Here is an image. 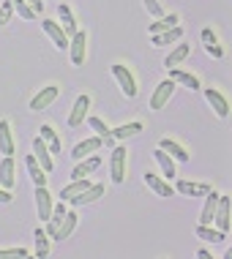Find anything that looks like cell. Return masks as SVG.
<instances>
[{
	"mask_svg": "<svg viewBox=\"0 0 232 259\" xmlns=\"http://www.w3.org/2000/svg\"><path fill=\"white\" fill-rule=\"evenodd\" d=\"M126 161H129L126 145H115V148H112V158H109V178L115 186H121L126 180Z\"/></svg>",
	"mask_w": 232,
	"mask_h": 259,
	"instance_id": "1",
	"label": "cell"
},
{
	"mask_svg": "<svg viewBox=\"0 0 232 259\" xmlns=\"http://www.w3.org/2000/svg\"><path fill=\"white\" fill-rule=\"evenodd\" d=\"M112 76L118 79V85H121L126 99H134V96H137V79H134V74H131L123 63H115V66H112Z\"/></svg>",
	"mask_w": 232,
	"mask_h": 259,
	"instance_id": "2",
	"label": "cell"
},
{
	"mask_svg": "<svg viewBox=\"0 0 232 259\" xmlns=\"http://www.w3.org/2000/svg\"><path fill=\"white\" fill-rule=\"evenodd\" d=\"M68 52H71V63L74 66H82L88 58V33L76 30L71 38H68Z\"/></svg>",
	"mask_w": 232,
	"mask_h": 259,
	"instance_id": "3",
	"label": "cell"
},
{
	"mask_svg": "<svg viewBox=\"0 0 232 259\" xmlns=\"http://www.w3.org/2000/svg\"><path fill=\"white\" fill-rule=\"evenodd\" d=\"M175 82L167 76V79H161L159 85H156V90H153V96H150V109H164L167 107V101L172 99V93H175Z\"/></svg>",
	"mask_w": 232,
	"mask_h": 259,
	"instance_id": "4",
	"label": "cell"
},
{
	"mask_svg": "<svg viewBox=\"0 0 232 259\" xmlns=\"http://www.w3.org/2000/svg\"><path fill=\"white\" fill-rule=\"evenodd\" d=\"M58 96H60V88H58V85H47V88H41L38 93L30 99V109H33V112H44L47 107H52Z\"/></svg>",
	"mask_w": 232,
	"mask_h": 259,
	"instance_id": "5",
	"label": "cell"
},
{
	"mask_svg": "<svg viewBox=\"0 0 232 259\" xmlns=\"http://www.w3.org/2000/svg\"><path fill=\"white\" fill-rule=\"evenodd\" d=\"M41 27H44V33L52 38V44L58 47V50H68V36H66V30L60 27L58 19H41Z\"/></svg>",
	"mask_w": 232,
	"mask_h": 259,
	"instance_id": "6",
	"label": "cell"
},
{
	"mask_svg": "<svg viewBox=\"0 0 232 259\" xmlns=\"http://www.w3.org/2000/svg\"><path fill=\"white\" fill-rule=\"evenodd\" d=\"M213 224H216V229L219 232L227 235L229 232V227H232V219H229V197H219V205H216V213H213Z\"/></svg>",
	"mask_w": 232,
	"mask_h": 259,
	"instance_id": "7",
	"label": "cell"
},
{
	"mask_svg": "<svg viewBox=\"0 0 232 259\" xmlns=\"http://www.w3.org/2000/svg\"><path fill=\"white\" fill-rule=\"evenodd\" d=\"M0 186L6 191H14V186H17V164H14V156H3V161H0Z\"/></svg>",
	"mask_w": 232,
	"mask_h": 259,
	"instance_id": "8",
	"label": "cell"
},
{
	"mask_svg": "<svg viewBox=\"0 0 232 259\" xmlns=\"http://www.w3.org/2000/svg\"><path fill=\"white\" fill-rule=\"evenodd\" d=\"M98 166H101V156H96V153H90V156H85V158H80L74 164V169H71V180H76V178H88L90 172H96Z\"/></svg>",
	"mask_w": 232,
	"mask_h": 259,
	"instance_id": "9",
	"label": "cell"
},
{
	"mask_svg": "<svg viewBox=\"0 0 232 259\" xmlns=\"http://www.w3.org/2000/svg\"><path fill=\"white\" fill-rule=\"evenodd\" d=\"M52 194L47 191V186H36V213H38V221H47L49 213H52Z\"/></svg>",
	"mask_w": 232,
	"mask_h": 259,
	"instance_id": "10",
	"label": "cell"
},
{
	"mask_svg": "<svg viewBox=\"0 0 232 259\" xmlns=\"http://www.w3.org/2000/svg\"><path fill=\"white\" fill-rule=\"evenodd\" d=\"M205 99H208V104H210V109L216 112V117H227L229 115V101L224 99V96L219 93L216 88H205Z\"/></svg>",
	"mask_w": 232,
	"mask_h": 259,
	"instance_id": "11",
	"label": "cell"
},
{
	"mask_svg": "<svg viewBox=\"0 0 232 259\" xmlns=\"http://www.w3.org/2000/svg\"><path fill=\"white\" fill-rule=\"evenodd\" d=\"M33 156H36V161L41 164V169L44 172H52V166H55V158H52V153H49L47 148V142L41 137L33 139Z\"/></svg>",
	"mask_w": 232,
	"mask_h": 259,
	"instance_id": "12",
	"label": "cell"
},
{
	"mask_svg": "<svg viewBox=\"0 0 232 259\" xmlns=\"http://www.w3.org/2000/svg\"><path fill=\"white\" fill-rule=\"evenodd\" d=\"M88 109H90V96H76V101H74V107H71V115H68V125L71 128H76L82 120L88 117Z\"/></svg>",
	"mask_w": 232,
	"mask_h": 259,
	"instance_id": "13",
	"label": "cell"
},
{
	"mask_svg": "<svg viewBox=\"0 0 232 259\" xmlns=\"http://www.w3.org/2000/svg\"><path fill=\"white\" fill-rule=\"evenodd\" d=\"M104 197V183H90L82 194H76V197H71L68 202H71L74 207H80V205H90V202H96V199H101Z\"/></svg>",
	"mask_w": 232,
	"mask_h": 259,
	"instance_id": "14",
	"label": "cell"
},
{
	"mask_svg": "<svg viewBox=\"0 0 232 259\" xmlns=\"http://www.w3.org/2000/svg\"><path fill=\"white\" fill-rule=\"evenodd\" d=\"M175 191L180 194V197H205V194L210 191V186L208 183H191V180H178L175 183Z\"/></svg>",
	"mask_w": 232,
	"mask_h": 259,
	"instance_id": "15",
	"label": "cell"
},
{
	"mask_svg": "<svg viewBox=\"0 0 232 259\" xmlns=\"http://www.w3.org/2000/svg\"><path fill=\"white\" fill-rule=\"evenodd\" d=\"M145 186L150 188L156 197H172L175 194V188L167 183L164 178H159V175H153V172H145Z\"/></svg>",
	"mask_w": 232,
	"mask_h": 259,
	"instance_id": "16",
	"label": "cell"
},
{
	"mask_svg": "<svg viewBox=\"0 0 232 259\" xmlns=\"http://www.w3.org/2000/svg\"><path fill=\"white\" fill-rule=\"evenodd\" d=\"M96 150H101V137H88V139H82V142L74 145L71 158L80 161V158H85V156H90V153H96Z\"/></svg>",
	"mask_w": 232,
	"mask_h": 259,
	"instance_id": "17",
	"label": "cell"
},
{
	"mask_svg": "<svg viewBox=\"0 0 232 259\" xmlns=\"http://www.w3.org/2000/svg\"><path fill=\"white\" fill-rule=\"evenodd\" d=\"M0 153L3 156H14L17 153V142H14V131L9 120H0Z\"/></svg>",
	"mask_w": 232,
	"mask_h": 259,
	"instance_id": "18",
	"label": "cell"
},
{
	"mask_svg": "<svg viewBox=\"0 0 232 259\" xmlns=\"http://www.w3.org/2000/svg\"><path fill=\"white\" fill-rule=\"evenodd\" d=\"M170 79L175 82V85H183V88H188V90H202V85H200V79L191 74V71H183V68H170Z\"/></svg>",
	"mask_w": 232,
	"mask_h": 259,
	"instance_id": "19",
	"label": "cell"
},
{
	"mask_svg": "<svg viewBox=\"0 0 232 259\" xmlns=\"http://www.w3.org/2000/svg\"><path fill=\"white\" fill-rule=\"evenodd\" d=\"M159 148L164 150L167 156H172L175 161H180V164H186V161H188V150H186L180 142H175V139H170V137H164V139H161V142H159Z\"/></svg>",
	"mask_w": 232,
	"mask_h": 259,
	"instance_id": "20",
	"label": "cell"
},
{
	"mask_svg": "<svg viewBox=\"0 0 232 259\" xmlns=\"http://www.w3.org/2000/svg\"><path fill=\"white\" fill-rule=\"evenodd\" d=\"M202 44H205V52L210 58H224V50L219 44V36H216V30H210V27H202Z\"/></svg>",
	"mask_w": 232,
	"mask_h": 259,
	"instance_id": "21",
	"label": "cell"
},
{
	"mask_svg": "<svg viewBox=\"0 0 232 259\" xmlns=\"http://www.w3.org/2000/svg\"><path fill=\"white\" fill-rule=\"evenodd\" d=\"M180 38H183V27H180V25H175V27H170V30H164V33H156V36H150L153 47H167V44H178Z\"/></svg>",
	"mask_w": 232,
	"mask_h": 259,
	"instance_id": "22",
	"label": "cell"
},
{
	"mask_svg": "<svg viewBox=\"0 0 232 259\" xmlns=\"http://www.w3.org/2000/svg\"><path fill=\"white\" fill-rule=\"evenodd\" d=\"M153 158H156V164L161 166V175H164V180H172L175 175H178V169H175V158L172 156H167L161 148L153 150Z\"/></svg>",
	"mask_w": 232,
	"mask_h": 259,
	"instance_id": "23",
	"label": "cell"
},
{
	"mask_svg": "<svg viewBox=\"0 0 232 259\" xmlns=\"http://www.w3.org/2000/svg\"><path fill=\"white\" fill-rule=\"evenodd\" d=\"M188 55H191V47H188V44H183V38H180V41H178V47H175V50H172V52L164 58V66H167V68H175V66H180V63H183V60L188 58Z\"/></svg>",
	"mask_w": 232,
	"mask_h": 259,
	"instance_id": "24",
	"label": "cell"
},
{
	"mask_svg": "<svg viewBox=\"0 0 232 259\" xmlns=\"http://www.w3.org/2000/svg\"><path fill=\"white\" fill-rule=\"evenodd\" d=\"M38 137L47 142V148H49V153H60V148H63V142H60V137H58V131L52 128L49 123H44L38 128Z\"/></svg>",
	"mask_w": 232,
	"mask_h": 259,
	"instance_id": "25",
	"label": "cell"
},
{
	"mask_svg": "<svg viewBox=\"0 0 232 259\" xmlns=\"http://www.w3.org/2000/svg\"><path fill=\"white\" fill-rule=\"evenodd\" d=\"M25 166H27V175H30L33 186H47V172L41 169V164L36 161V156H33V153L25 158Z\"/></svg>",
	"mask_w": 232,
	"mask_h": 259,
	"instance_id": "26",
	"label": "cell"
},
{
	"mask_svg": "<svg viewBox=\"0 0 232 259\" xmlns=\"http://www.w3.org/2000/svg\"><path fill=\"white\" fill-rule=\"evenodd\" d=\"M58 17H60V27L66 30V36L71 38L74 33L80 30V27H76V22H74V14H71V9H68L66 3H60V6H58Z\"/></svg>",
	"mask_w": 232,
	"mask_h": 259,
	"instance_id": "27",
	"label": "cell"
},
{
	"mask_svg": "<svg viewBox=\"0 0 232 259\" xmlns=\"http://www.w3.org/2000/svg\"><path fill=\"white\" fill-rule=\"evenodd\" d=\"M178 22H180L178 14H167V17H159L156 22L147 25V33H150V36H156V33H164V30H170V27H175Z\"/></svg>",
	"mask_w": 232,
	"mask_h": 259,
	"instance_id": "28",
	"label": "cell"
},
{
	"mask_svg": "<svg viewBox=\"0 0 232 259\" xmlns=\"http://www.w3.org/2000/svg\"><path fill=\"white\" fill-rule=\"evenodd\" d=\"M139 131H142V123H123V125H118V128H109V134L115 137V142H123V139H129V137H137Z\"/></svg>",
	"mask_w": 232,
	"mask_h": 259,
	"instance_id": "29",
	"label": "cell"
},
{
	"mask_svg": "<svg viewBox=\"0 0 232 259\" xmlns=\"http://www.w3.org/2000/svg\"><path fill=\"white\" fill-rule=\"evenodd\" d=\"M76 221H80V215L71 213V210H66V219H63L58 235H55V240H66V237H71V232L76 229Z\"/></svg>",
	"mask_w": 232,
	"mask_h": 259,
	"instance_id": "30",
	"label": "cell"
},
{
	"mask_svg": "<svg viewBox=\"0 0 232 259\" xmlns=\"http://www.w3.org/2000/svg\"><path fill=\"white\" fill-rule=\"evenodd\" d=\"M197 237H202V240H208V243H224L227 240V235L219 232L216 227H210V224H200V227H197Z\"/></svg>",
	"mask_w": 232,
	"mask_h": 259,
	"instance_id": "31",
	"label": "cell"
},
{
	"mask_svg": "<svg viewBox=\"0 0 232 259\" xmlns=\"http://www.w3.org/2000/svg\"><path fill=\"white\" fill-rule=\"evenodd\" d=\"M88 186H90V180H88V178H76V180H71V183H68V186L60 191V199H63V202H68L71 197H76V194L85 191Z\"/></svg>",
	"mask_w": 232,
	"mask_h": 259,
	"instance_id": "32",
	"label": "cell"
},
{
	"mask_svg": "<svg viewBox=\"0 0 232 259\" xmlns=\"http://www.w3.org/2000/svg\"><path fill=\"white\" fill-rule=\"evenodd\" d=\"M33 237H36V256H38V259L49 256V235H47L41 227H36V232H33Z\"/></svg>",
	"mask_w": 232,
	"mask_h": 259,
	"instance_id": "33",
	"label": "cell"
},
{
	"mask_svg": "<svg viewBox=\"0 0 232 259\" xmlns=\"http://www.w3.org/2000/svg\"><path fill=\"white\" fill-rule=\"evenodd\" d=\"M11 6H14V11H17L22 19H36V11L27 6V0H11Z\"/></svg>",
	"mask_w": 232,
	"mask_h": 259,
	"instance_id": "34",
	"label": "cell"
},
{
	"mask_svg": "<svg viewBox=\"0 0 232 259\" xmlns=\"http://www.w3.org/2000/svg\"><path fill=\"white\" fill-rule=\"evenodd\" d=\"M30 251L27 248H0V259H27Z\"/></svg>",
	"mask_w": 232,
	"mask_h": 259,
	"instance_id": "35",
	"label": "cell"
},
{
	"mask_svg": "<svg viewBox=\"0 0 232 259\" xmlns=\"http://www.w3.org/2000/svg\"><path fill=\"white\" fill-rule=\"evenodd\" d=\"M88 123H90V128L96 131V137H101V139H104V137L109 134V125L104 123L101 117H88Z\"/></svg>",
	"mask_w": 232,
	"mask_h": 259,
	"instance_id": "36",
	"label": "cell"
},
{
	"mask_svg": "<svg viewBox=\"0 0 232 259\" xmlns=\"http://www.w3.org/2000/svg\"><path fill=\"white\" fill-rule=\"evenodd\" d=\"M11 14H14L11 0H3V6H0V30H3V27L11 22Z\"/></svg>",
	"mask_w": 232,
	"mask_h": 259,
	"instance_id": "37",
	"label": "cell"
},
{
	"mask_svg": "<svg viewBox=\"0 0 232 259\" xmlns=\"http://www.w3.org/2000/svg\"><path fill=\"white\" fill-rule=\"evenodd\" d=\"M142 3H145V9H147V14H150V17H164V9H161V3H159V0H142Z\"/></svg>",
	"mask_w": 232,
	"mask_h": 259,
	"instance_id": "38",
	"label": "cell"
},
{
	"mask_svg": "<svg viewBox=\"0 0 232 259\" xmlns=\"http://www.w3.org/2000/svg\"><path fill=\"white\" fill-rule=\"evenodd\" d=\"M27 6H30V9L36 11V14L44 11V0H27Z\"/></svg>",
	"mask_w": 232,
	"mask_h": 259,
	"instance_id": "39",
	"label": "cell"
},
{
	"mask_svg": "<svg viewBox=\"0 0 232 259\" xmlns=\"http://www.w3.org/2000/svg\"><path fill=\"white\" fill-rule=\"evenodd\" d=\"M14 199L11 191H6V188H0V205H9V202Z\"/></svg>",
	"mask_w": 232,
	"mask_h": 259,
	"instance_id": "40",
	"label": "cell"
},
{
	"mask_svg": "<svg viewBox=\"0 0 232 259\" xmlns=\"http://www.w3.org/2000/svg\"><path fill=\"white\" fill-rule=\"evenodd\" d=\"M197 256H200V259H213V254H210L208 248H200V251H197Z\"/></svg>",
	"mask_w": 232,
	"mask_h": 259,
	"instance_id": "41",
	"label": "cell"
}]
</instances>
